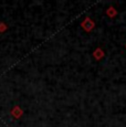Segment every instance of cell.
Masks as SVG:
<instances>
[{"label":"cell","mask_w":126,"mask_h":127,"mask_svg":"<svg viewBox=\"0 0 126 127\" xmlns=\"http://www.w3.org/2000/svg\"><path fill=\"white\" fill-rule=\"evenodd\" d=\"M82 27L85 31H91L94 28V22L90 18H85V20L82 22Z\"/></svg>","instance_id":"6da1fadb"},{"label":"cell","mask_w":126,"mask_h":127,"mask_svg":"<svg viewBox=\"0 0 126 127\" xmlns=\"http://www.w3.org/2000/svg\"><path fill=\"white\" fill-rule=\"evenodd\" d=\"M93 55L95 57L96 60H100L101 58H103V57H104V53H103V51H102L101 49H97V50H96L95 52L93 53Z\"/></svg>","instance_id":"7a4b0ae2"},{"label":"cell","mask_w":126,"mask_h":127,"mask_svg":"<svg viewBox=\"0 0 126 127\" xmlns=\"http://www.w3.org/2000/svg\"><path fill=\"white\" fill-rule=\"evenodd\" d=\"M115 13H116V11H115V9H114L113 7L108 8V10H107V14H108V16H110V17H113Z\"/></svg>","instance_id":"3957f363"}]
</instances>
